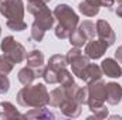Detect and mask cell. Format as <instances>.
I'll use <instances>...</instances> for the list:
<instances>
[{"label": "cell", "instance_id": "6da1fadb", "mask_svg": "<svg viewBox=\"0 0 122 120\" xmlns=\"http://www.w3.org/2000/svg\"><path fill=\"white\" fill-rule=\"evenodd\" d=\"M16 100L21 107H44L48 105V90L44 83L24 85L17 92Z\"/></svg>", "mask_w": 122, "mask_h": 120}, {"label": "cell", "instance_id": "7a4b0ae2", "mask_svg": "<svg viewBox=\"0 0 122 120\" xmlns=\"http://www.w3.org/2000/svg\"><path fill=\"white\" fill-rule=\"evenodd\" d=\"M26 10H27V13L34 16L33 23L37 24L40 28H43L44 31L53 28L56 17H54L53 11L47 7V3L38 1V0H31V1H27Z\"/></svg>", "mask_w": 122, "mask_h": 120}, {"label": "cell", "instance_id": "3957f363", "mask_svg": "<svg viewBox=\"0 0 122 120\" xmlns=\"http://www.w3.org/2000/svg\"><path fill=\"white\" fill-rule=\"evenodd\" d=\"M53 14L58 20V24H60L61 27H64L65 30L70 31V32H72L78 27V24H80L78 14L74 11V9L71 6H68L65 3L57 4L56 9H54V11H53Z\"/></svg>", "mask_w": 122, "mask_h": 120}, {"label": "cell", "instance_id": "277c9868", "mask_svg": "<svg viewBox=\"0 0 122 120\" xmlns=\"http://www.w3.org/2000/svg\"><path fill=\"white\" fill-rule=\"evenodd\" d=\"M0 48L3 51V55H6L14 64H20V62L26 61L27 51H26L24 45L20 44L19 41H16L14 37H11V35H7V37L3 38V41L0 44Z\"/></svg>", "mask_w": 122, "mask_h": 120}, {"label": "cell", "instance_id": "5b68a950", "mask_svg": "<svg viewBox=\"0 0 122 120\" xmlns=\"http://www.w3.org/2000/svg\"><path fill=\"white\" fill-rule=\"evenodd\" d=\"M88 89V107L90 110H94L97 107H101V106H105V102H107V83L102 81V79H98V81H94L91 83H88L87 86Z\"/></svg>", "mask_w": 122, "mask_h": 120}, {"label": "cell", "instance_id": "8992f818", "mask_svg": "<svg viewBox=\"0 0 122 120\" xmlns=\"http://www.w3.org/2000/svg\"><path fill=\"white\" fill-rule=\"evenodd\" d=\"M26 6L23 0H1L0 1V14L6 21H21L24 18Z\"/></svg>", "mask_w": 122, "mask_h": 120}, {"label": "cell", "instance_id": "52a82bcc", "mask_svg": "<svg viewBox=\"0 0 122 120\" xmlns=\"http://www.w3.org/2000/svg\"><path fill=\"white\" fill-rule=\"evenodd\" d=\"M65 58H67L68 65H71L72 74H74L75 76H78V75L81 74V71L90 64V58H88V57L85 55V52H82L81 48H78V47H72V48L67 52Z\"/></svg>", "mask_w": 122, "mask_h": 120}, {"label": "cell", "instance_id": "ba28073f", "mask_svg": "<svg viewBox=\"0 0 122 120\" xmlns=\"http://www.w3.org/2000/svg\"><path fill=\"white\" fill-rule=\"evenodd\" d=\"M109 48V45L102 41L101 38H92L85 44V55L90 60H99L104 57V54L107 52V50Z\"/></svg>", "mask_w": 122, "mask_h": 120}, {"label": "cell", "instance_id": "9c48e42d", "mask_svg": "<svg viewBox=\"0 0 122 120\" xmlns=\"http://www.w3.org/2000/svg\"><path fill=\"white\" fill-rule=\"evenodd\" d=\"M26 62H27V66H30L31 69L36 72L37 78L43 76V72H44V69H46L43 51H40V50H33L30 52H27Z\"/></svg>", "mask_w": 122, "mask_h": 120}, {"label": "cell", "instance_id": "30bf717a", "mask_svg": "<svg viewBox=\"0 0 122 120\" xmlns=\"http://www.w3.org/2000/svg\"><path fill=\"white\" fill-rule=\"evenodd\" d=\"M95 27H97V35H98V38H101L102 41H105L109 47L115 44L117 35H115V32L112 30L111 24L107 20H98L97 24H95Z\"/></svg>", "mask_w": 122, "mask_h": 120}, {"label": "cell", "instance_id": "8fae6325", "mask_svg": "<svg viewBox=\"0 0 122 120\" xmlns=\"http://www.w3.org/2000/svg\"><path fill=\"white\" fill-rule=\"evenodd\" d=\"M65 89V96L67 97H71V99H74L75 102H78L80 105H87V102H88V89H87V86H78L75 82L74 83H71L70 86H67V88H64Z\"/></svg>", "mask_w": 122, "mask_h": 120}, {"label": "cell", "instance_id": "7c38bea8", "mask_svg": "<svg viewBox=\"0 0 122 120\" xmlns=\"http://www.w3.org/2000/svg\"><path fill=\"white\" fill-rule=\"evenodd\" d=\"M58 107H60V112L64 116L71 117V119L78 117V116L81 115V112H82V105H80L78 102H75L74 99L67 97V96H65V99L61 102V105Z\"/></svg>", "mask_w": 122, "mask_h": 120}, {"label": "cell", "instance_id": "4fadbf2b", "mask_svg": "<svg viewBox=\"0 0 122 120\" xmlns=\"http://www.w3.org/2000/svg\"><path fill=\"white\" fill-rule=\"evenodd\" d=\"M102 75H104V72H102L101 66L97 65V64H91V62H90V64L81 71V74H80L77 78L81 79V81H84L85 83H91L94 81L102 79Z\"/></svg>", "mask_w": 122, "mask_h": 120}, {"label": "cell", "instance_id": "5bb4252c", "mask_svg": "<svg viewBox=\"0 0 122 120\" xmlns=\"http://www.w3.org/2000/svg\"><path fill=\"white\" fill-rule=\"evenodd\" d=\"M101 69L104 72V75H107L108 78H119L122 76V68L119 62L115 58H105L101 62Z\"/></svg>", "mask_w": 122, "mask_h": 120}, {"label": "cell", "instance_id": "9a60e30c", "mask_svg": "<svg viewBox=\"0 0 122 120\" xmlns=\"http://www.w3.org/2000/svg\"><path fill=\"white\" fill-rule=\"evenodd\" d=\"M122 99V86L117 82L107 83V103L111 106H117Z\"/></svg>", "mask_w": 122, "mask_h": 120}, {"label": "cell", "instance_id": "2e32d148", "mask_svg": "<svg viewBox=\"0 0 122 120\" xmlns=\"http://www.w3.org/2000/svg\"><path fill=\"white\" fill-rule=\"evenodd\" d=\"M0 119H24V115H21L13 103L1 102L0 103Z\"/></svg>", "mask_w": 122, "mask_h": 120}, {"label": "cell", "instance_id": "e0dca14e", "mask_svg": "<svg viewBox=\"0 0 122 120\" xmlns=\"http://www.w3.org/2000/svg\"><path fill=\"white\" fill-rule=\"evenodd\" d=\"M101 6L95 0H82L78 4V11L87 17H95L99 13Z\"/></svg>", "mask_w": 122, "mask_h": 120}, {"label": "cell", "instance_id": "ac0fdd59", "mask_svg": "<svg viewBox=\"0 0 122 120\" xmlns=\"http://www.w3.org/2000/svg\"><path fill=\"white\" fill-rule=\"evenodd\" d=\"M24 119H56V115L44 107H31L24 113Z\"/></svg>", "mask_w": 122, "mask_h": 120}, {"label": "cell", "instance_id": "d6986e66", "mask_svg": "<svg viewBox=\"0 0 122 120\" xmlns=\"http://www.w3.org/2000/svg\"><path fill=\"white\" fill-rule=\"evenodd\" d=\"M68 40H70V44H71L72 47H78V48L84 47V45L90 41V40H88V37H87V35L81 31V28H80V27H77L75 30L70 34Z\"/></svg>", "mask_w": 122, "mask_h": 120}, {"label": "cell", "instance_id": "ffe728a7", "mask_svg": "<svg viewBox=\"0 0 122 120\" xmlns=\"http://www.w3.org/2000/svg\"><path fill=\"white\" fill-rule=\"evenodd\" d=\"M36 78H37V75H36V72L31 69L30 66L21 68V69L19 71V74H17V79H19V82H20L23 86H24V85H31Z\"/></svg>", "mask_w": 122, "mask_h": 120}, {"label": "cell", "instance_id": "44dd1931", "mask_svg": "<svg viewBox=\"0 0 122 120\" xmlns=\"http://www.w3.org/2000/svg\"><path fill=\"white\" fill-rule=\"evenodd\" d=\"M64 99H65V89L62 86L56 88L48 93V105L51 107H58Z\"/></svg>", "mask_w": 122, "mask_h": 120}, {"label": "cell", "instance_id": "7402d4cb", "mask_svg": "<svg viewBox=\"0 0 122 120\" xmlns=\"http://www.w3.org/2000/svg\"><path fill=\"white\" fill-rule=\"evenodd\" d=\"M67 65H68V62H67L65 55H61V54H56V55L50 57L48 64H47L48 68H51V69H54V71H57V72H60L61 69L67 68Z\"/></svg>", "mask_w": 122, "mask_h": 120}, {"label": "cell", "instance_id": "603a6c76", "mask_svg": "<svg viewBox=\"0 0 122 120\" xmlns=\"http://www.w3.org/2000/svg\"><path fill=\"white\" fill-rule=\"evenodd\" d=\"M58 83H60V86H62V88L70 86L71 83H74V74L70 72L67 68L61 69L60 72H58Z\"/></svg>", "mask_w": 122, "mask_h": 120}, {"label": "cell", "instance_id": "cb8c5ba5", "mask_svg": "<svg viewBox=\"0 0 122 120\" xmlns=\"http://www.w3.org/2000/svg\"><path fill=\"white\" fill-rule=\"evenodd\" d=\"M78 27L81 28V31L88 37V40H92V38H95V35H97V27H95V24L90 21V20H85V21H82V23H80L78 24Z\"/></svg>", "mask_w": 122, "mask_h": 120}, {"label": "cell", "instance_id": "d4e9b609", "mask_svg": "<svg viewBox=\"0 0 122 120\" xmlns=\"http://www.w3.org/2000/svg\"><path fill=\"white\" fill-rule=\"evenodd\" d=\"M41 78H43L44 82L48 83V85H56V83H58V72L54 71V69H51V68H48V66H46V69H44Z\"/></svg>", "mask_w": 122, "mask_h": 120}, {"label": "cell", "instance_id": "484cf974", "mask_svg": "<svg viewBox=\"0 0 122 120\" xmlns=\"http://www.w3.org/2000/svg\"><path fill=\"white\" fill-rule=\"evenodd\" d=\"M44 34H46V31L43 30V28H40L37 24H31L30 27V38L34 41V42H41L43 40H44Z\"/></svg>", "mask_w": 122, "mask_h": 120}, {"label": "cell", "instance_id": "4316f807", "mask_svg": "<svg viewBox=\"0 0 122 120\" xmlns=\"http://www.w3.org/2000/svg\"><path fill=\"white\" fill-rule=\"evenodd\" d=\"M14 68V62L11 60H9L6 55L0 57V74H4V75H9Z\"/></svg>", "mask_w": 122, "mask_h": 120}, {"label": "cell", "instance_id": "83f0119b", "mask_svg": "<svg viewBox=\"0 0 122 120\" xmlns=\"http://www.w3.org/2000/svg\"><path fill=\"white\" fill-rule=\"evenodd\" d=\"M6 26L11 31H17V32L24 31L27 28V24H26L24 20H21V21H6Z\"/></svg>", "mask_w": 122, "mask_h": 120}, {"label": "cell", "instance_id": "f1b7e54d", "mask_svg": "<svg viewBox=\"0 0 122 120\" xmlns=\"http://www.w3.org/2000/svg\"><path fill=\"white\" fill-rule=\"evenodd\" d=\"M10 89V79L7 75L0 74V95H6Z\"/></svg>", "mask_w": 122, "mask_h": 120}, {"label": "cell", "instance_id": "f546056e", "mask_svg": "<svg viewBox=\"0 0 122 120\" xmlns=\"http://www.w3.org/2000/svg\"><path fill=\"white\" fill-rule=\"evenodd\" d=\"M101 7H107V9H112L114 7V4H115V0H95Z\"/></svg>", "mask_w": 122, "mask_h": 120}, {"label": "cell", "instance_id": "4dcf8cb0", "mask_svg": "<svg viewBox=\"0 0 122 120\" xmlns=\"http://www.w3.org/2000/svg\"><path fill=\"white\" fill-rule=\"evenodd\" d=\"M115 60L118 61L119 64H122V45L121 47H118L117 51H115Z\"/></svg>", "mask_w": 122, "mask_h": 120}, {"label": "cell", "instance_id": "1f68e13d", "mask_svg": "<svg viewBox=\"0 0 122 120\" xmlns=\"http://www.w3.org/2000/svg\"><path fill=\"white\" fill-rule=\"evenodd\" d=\"M115 13H117V16H118V17H121V18H122V3H119V6L117 7Z\"/></svg>", "mask_w": 122, "mask_h": 120}, {"label": "cell", "instance_id": "d6a6232c", "mask_svg": "<svg viewBox=\"0 0 122 120\" xmlns=\"http://www.w3.org/2000/svg\"><path fill=\"white\" fill-rule=\"evenodd\" d=\"M27 1H31V0H27ZM38 1H44V3H50L51 0H38Z\"/></svg>", "mask_w": 122, "mask_h": 120}, {"label": "cell", "instance_id": "836d02e7", "mask_svg": "<svg viewBox=\"0 0 122 120\" xmlns=\"http://www.w3.org/2000/svg\"><path fill=\"white\" fill-rule=\"evenodd\" d=\"M0 34H1V27H0Z\"/></svg>", "mask_w": 122, "mask_h": 120}, {"label": "cell", "instance_id": "e575fe53", "mask_svg": "<svg viewBox=\"0 0 122 120\" xmlns=\"http://www.w3.org/2000/svg\"><path fill=\"white\" fill-rule=\"evenodd\" d=\"M0 1H1V0H0Z\"/></svg>", "mask_w": 122, "mask_h": 120}]
</instances>
